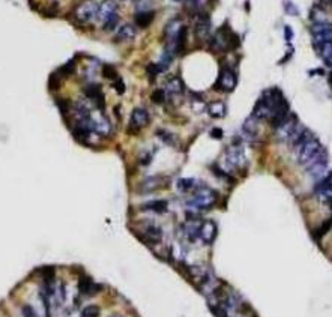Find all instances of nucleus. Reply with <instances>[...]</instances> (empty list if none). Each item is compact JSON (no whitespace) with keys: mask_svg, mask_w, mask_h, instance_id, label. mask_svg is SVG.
Returning a JSON list of instances; mask_svg holds the SVG:
<instances>
[{"mask_svg":"<svg viewBox=\"0 0 332 317\" xmlns=\"http://www.w3.org/2000/svg\"><path fill=\"white\" fill-rule=\"evenodd\" d=\"M196 37L199 39H207L209 33H211V20L206 14H199L196 19V26H194Z\"/></svg>","mask_w":332,"mask_h":317,"instance_id":"2eb2a0df","label":"nucleus"},{"mask_svg":"<svg viewBox=\"0 0 332 317\" xmlns=\"http://www.w3.org/2000/svg\"><path fill=\"white\" fill-rule=\"evenodd\" d=\"M207 113L214 119H222L227 114V107L222 101H214L207 105Z\"/></svg>","mask_w":332,"mask_h":317,"instance_id":"aec40b11","label":"nucleus"},{"mask_svg":"<svg viewBox=\"0 0 332 317\" xmlns=\"http://www.w3.org/2000/svg\"><path fill=\"white\" fill-rule=\"evenodd\" d=\"M101 308L98 305H87L81 310V317H99Z\"/></svg>","mask_w":332,"mask_h":317,"instance_id":"c756f323","label":"nucleus"},{"mask_svg":"<svg viewBox=\"0 0 332 317\" xmlns=\"http://www.w3.org/2000/svg\"><path fill=\"white\" fill-rule=\"evenodd\" d=\"M217 199H218V196L212 188L200 186V188L194 189V194L189 199L188 205L199 210H206V209H211L217 203Z\"/></svg>","mask_w":332,"mask_h":317,"instance_id":"7ed1b4c3","label":"nucleus"},{"mask_svg":"<svg viewBox=\"0 0 332 317\" xmlns=\"http://www.w3.org/2000/svg\"><path fill=\"white\" fill-rule=\"evenodd\" d=\"M158 135L163 138V142H166V143H168V145H173V135H171L170 132L160 130V131H158Z\"/></svg>","mask_w":332,"mask_h":317,"instance_id":"f704fd0d","label":"nucleus"},{"mask_svg":"<svg viewBox=\"0 0 332 317\" xmlns=\"http://www.w3.org/2000/svg\"><path fill=\"white\" fill-rule=\"evenodd\" d=\"M200 225H202V221H197V220H191L188 221L184 227V235L185 238L189 241V242H196L199 239V235H200Z\"/></svg>","mask_w":332,"mask_h":317,"instance_id":"f3484780","label":"nucleus"},{"mask_svg":"<svg viewBox=\"0 0 332 317\" xmlns=\"http://www.w3.org/2000/svg\"><path fill=\"white\" fill-rule=\"evenodd\" d=\"M143 238L146 242L158 243L163 239V228L156 224H148L143 227Z\"/></svg>","mask_w":332,"mask_h":317,"instance_id":"dca6fc26","label":"nucleus"},{"mask_svg":"<svg viewBox=\"0 0 332 317\" xmlns=\"http://www.w3.org/2000/svg\"><path fill=\"white\" fill-rule=\"evenodd\" d=\"M302 130L301 123L298 120V117H296L295 114H289L279 125L275 128V134H277V138L279 140V142L283 143H293V140L296 138V135L299 134V131Z\"/></svg>","mask_w":332,"mask_h":317,"instance_id":"f03ea898","label":"nucleus"},{"mask_svg":"<svg viewBox=\"0 0 332 317\" xmlns=\"http://www.w3.org/2000/svg\"><path fill=\"white\" fill-rule=\"evenodd\" d=\"M170 254H171V259L178 260V261H182V260L185 259L186 251L184 250V246H182V245L174 243V245H171V248H170Z\"/></svg>","mask_w":332,"mask_h":317,"instance_id":"c85d7f7f","label":"nucleus"},{"mask_svg":"<svg viewBox=\"0 0 332 317\" xmlns=\"http://www.w3.org/2000/svg\"><path fill=\"white\" fill-rule=\"evenodd\" d=\"M238 86V75L233 69L230 68H221L220 75L217 78V83L214 86V89L220 92H233L235 87Z\"/></svg>","mask_w":332,"mask_h":317,"instance_id":"0eeeda50","label":"nucleus"},{"mask_svg":"<svg viewBox=\"0 0 332 317\" xmlns=\"http://www.w3.org/2000/svg\"><path fill=\"white\" fill-rule=\"evenodd\" d=\"M225 163L233 168H243L247 166V156L239 143H233L225 150Z\"/></svg>","mask_w":332,"mask_h":317,"instance_id":"9d476101","label":"nucleus"},{"mask_svg":"<svg viewBox=\"0 0 332 317\" xmlns=\"http://www.w3.org/2000/svg\"><path fill=\"white\" fill-rule=\"evenodd\" d=\"M314 50L317 51V55L322 57V60L332 55V42H322V44H314Z\"/></svg>","mask_w":332,"mask_h":317,"instance_id":"a878e982","label":"nucleus"},{"mask_svg":"<svg viewBox=\"0 0 332 317\" xmlns=\"http://www.w3.org/2000/svg\"><path fill=\"white\" fill-rule=\"evenodd\" d=\"M98 20L102 24L104 30H113L117 26L119 14H117V5L113 0H104L98 8Z\"/></svg>","mask_w":332,"mask_h":317,"instance_id":"39448f33","label":"nucleus"},{"mask_svg":"<svg viewBox=\"0 0 332 317\" xmlns=\"http://www.w3.org/2000/svg\"><path fill=\"white\" fill-rule=\"evenodd\" d=\"M113 86H114V89H116V92H117V93H120V95H122V93L125 92V84H124V81H122L120 78L114 80Z\"/></svg>","mask_w":332,"mask_h":317,"instance_id":"c9c22d12","label":"nucleus"},{"mask_svg":"<svg viewBox=\"0 0 332 317\" xmlns=\"http://www.w3.org/2000/svg\"><path fill=\"white\" fill-rule=\"evenodd\" d=\"M284 33H286V39H287V41H290V39L293 38V32H292L290 26H286V27H284Z\"/></svg>","mask_w":332,"mask_h":317,"instance_id":"58836bf2","label":"nucleus"},{"mask_svg":"<svg viewBox=\"0 0 332 317\" xmlns=\"http://www.w3.org/2000/svg\"><path fill=\"white\" fill-rule=\"evenodd\" d=\"M314 192L322 203L332 205V173L326 174L322 181H319Z\"/></svg>","mask_w":332,"mask_h":317,"instance_id":"f8f14e48","label":"nucleus"},{"mask_svg":"<svg viewBox=\"0 0 332 317\" xmlns=\"http://www.w3.org/2000/svg\"><path fill=\"white\" fill-rule=\"evenodd\" d=\"M217 238V224L212 220L207 221H202L200 225V235L199 239L204 243V245H211Z\"/></svg>","mask_w":332,"mask_h":317,"instance_id":"ddd939ff","label":"nucleus"},{"mask_svg":"<svg viewBox=\"0 0 332 317\" xmlns=\"http://www.w3.org/2000/svg\"><path fill=\"white\" fill-rule=\"evenodd\" d=\"M163 184V179L160 176H153V178H148L145 179L142 184H140V192H152L155 189H158Z\"/></svg>","mask_w":332,"mask_h":317,"instance_id":"4be33fe9","label":"nucleus"},{"mask_svg":"<svg viewBox=\"0 0 332 317\" xmlns=\"http://www.w3.org/2000/svg\"><path fill=\"white\" fill-rule=\"evenodd\" d=\"M292 146L295 149L296 163L304 167L308 166L313 160H316V158L325 150L322 143L319 142V138L311 131H308L307 128H302L299 131V134L293 140Z\"/></svg>","mask_w":332,"mask_h":317,"instance_id":"f257e3e1","label":"nucleus"},{"mask_svg":"<svg viewBox=\"0 0 332 317\" xmlns=\"http://www.w3.org/2000/svg\"><path fill=\"white\" fill-rule=\"evenodd\" d=\"M322 42H332V29L313 35V44H322Z\"/></svg>","mask_w":332,"mask_h":317,"instance_id":"393cba45","label":"nucleus"},{"mask_svg":"<svg viewBox=\"0 0 332 317\" xmlns=\"http://www.w3.org/2000/svg\"><path fill=\"white\" fill-rule=\"evenodd\" d=\"M240 45L239 37L233 32L225 30V26L221 27L211 39V47L217 51H227V50H235Z\"/></svg>","mask_w":332,"mask_h":317,"instance_id":"20e7f679","label":"nucleus"},{"mask_svg":"<svg viewBox=\"0 0 332 317\" xmlns=\"http://www.w3.org/2000/svg\"><path fill=\"white\" fill-rule=\"evenodd\" d=\"M155 19V12L153 11H142L135 15V24L140 27H149Z\"/></svg>","mask_w":332,"mask_h":317,"instance_id":"5701e85b","label":"nucleus"},{"mask_svg":"<svg viewBox=\"0 0 332 317\" xmlns=\"http://www.w3.org/2000/svg\"><path fill=\"white\" fill-rule=\"evenodd\" d=\"M185 91V86L184 81L179 77H170L166 81V87H164V92L167 95V98H178L182 96Z\"/></svg>","mask_w":332,"mask_h":317,"instance_id":"4468645a","label":"nucleus"},{"mask_svg":"<svg viewBox=\"0 0 332 317\" xmlns=\"http://www.w3.org/2000/svg\"><path fill=\"white\" fill-rule=\"evenodd\" d=\"M307 174L310 178H313L314 181H322L326 176V170H328V155L323 150L316 160H313L308 166H305Z\"/></svg>","mask_w":332,"mask_h":317,"instance_id":"1a4fd4ad","label":"nucleus"},{"mask_svg":"<svg viewBox=\"0 0 332 317\" xmlns=\"http://www.w3.org/2000/svg\"><path fill=\"white\" fill-rule=\"evenodd\" d=\"M104 75H106L107 78H110V80H117V78H119V77H117V73L114 71V69H113L111 66L104 68Z\"/></svg>","mask_w":332,"mask_h":317,"instance_id":"72a5a7b5","label":"nucleus"},{"mask_svg":"<svg viewBox=\"0 0 332 317\" xmlns=\"http://www.w3.org/2000/svg\"><path fill=\"white\" fill-rule=\"evenodd\" d=\"M332 228V218L326 220L323 224H320L317 228H316V232H314V238H316V241H320L329 230Z\"/></svg>","mask_w":332,"mask_h":317,"instance_id":"bb28decb","label":"nucleus"},{"mask_svg":"<svg viewBox=\"0 0 332 317\" xmlns=\"http://www.w3.org/2000/svg\"><path fill=\"white\" fill-rule=\"evenodd\" d=\"M329 83H331V86H332V73H331V75H329Z\"/></svg>","mask_w":332,"mask_h":317,"instance_id":"a19ab883","label":"nucleus"},{"mask_svg":"<svg viewBox=\"0 0 332 317\" xmlns=\"http://www.w3.org/2000/svg\"><path fill=\"white\" fill-rule=\"evenodd\" d=\"M98 8L99 5L92 2V0H87V2H83L81 5L77 6V9L74 11V17L75 20L81 24L91 23L95 19H98Z\"/></svg>","mask_w":332,"mask_h":317,"instance_id":"6e6552de","label":"nucleus"},{"mask_svg":"<svg viewBox=\"0 0 332 317\" xmlns=\"http://www.w3.org/2000/svg\"><path fill=\"white\" fill-rule=\"evenodd\" d=\"M150 98H152V101L155 104H164L166 99H167V95H166L164 89H156V91H153V93H152Z\"/></svg>","mask_w":332,"mask_h":317,"instance_id":"7c9ffc66","label":"nucleus"},{"mask_svg":"<svg viewBox=\"0 0 332 317\" xmlns=\"http://www.w3.org/2000/svg\"><path fill=\"white\" fill-rule=\"evenodd\" d=\"M149 122H150L149 112L143 107H135L129 117V132H138L140 130L146 128Z\"/></svg>","mask_w":332,"mask_h":317,"instance_id":"9b49d317","label":"nucleus"},{"mask_svg":"<svg viewBox=\"0 0 332 317\" xmlns=\"http://www.w3.org/2000/svg\"><path fill=\"white\" fill-rule=\"evenodd\" d=\"M196 179L193 178H181L176 181V189L179 192H189V191H194L196 189Z\"/></svg>","mask_w":332,"mask_h":317,"instance_id":"b1692460","label":"nucleus"},{"mask_svg":"<svg viewBox=\"0 0 332 317\" xmlns=\"http://www.w3.org/2000/svg\"><path fill=\"white\" fill-rule=\"evenodd\" d=\"M323 62H325V65H326L328 68H331V69H332V55H331V56H328V57H325V59H323Z\"/></svg>","mask_w":332,"mask_h":317,"instance_id":"ea45409f","label":"nucleus"},{"mask_svg":"<svg viewBox=\"0 0 332 317\" xmlns=\"http://www.w3.org/2000/svg\"><path fill=\"white\" fill-rule=\"evenodd\" d=\"M143 210H146V212H153V214H164L167 212L168 209V203L166 200H152V202H148L142 206Z\"/></svg>","mask_w":332,"mask_h":317,"instance_id":"6ab92c4d","label":"nucleus"},{"mask_svg":"<svg viewBox=\"0 0 332 317\" xmlns=\"http://www.w3.org/2000/svg\"><path fill=\"white\" fill-rule=\"evenodd\" d=\"M95 290V284L92 283V280L91 278H81L80 280V292L87 295V296H92Z\"/></svg>","mask_w":332,"mask_h":317,"instance_id":"cd10ccee","label":"nucleus"},{"mask_svg":"<svg viewBox=\"0 0 332 317\" xmlns=\"http://www.w3.org/2000/svg\"><path fill=\"white\" fill-rule=\"evenodd\" d=\"M87 127L91 128L92 132H95L99 137H109L111 134V123L109 117L104 114L102 110H92L91 119L87 122Z\"/></svg>","mask_w":332,"mask_h":317,"instance_id":"423d86ee","label":"nucleus"},{"mask_svg":"<svg viewBox=\"0 0 332 317\" xmlns=\"http://www.w3.org/2000/svg\"><path fill=\"white\" fill-rule=\"evenodd\" d=\"M135 27L132 24H124L120 26L117 33H116V41H120V42H128V41H132L135 38Z\"/></svg>","mask_w":332,"mask_h":317,"instance_id":"a211bd4d","label":"nucleus"},{"mask_svg":"<svg viewBox=\"0 0 332 317\" xmlns=\"http://www.w3.org/2000/svg\"><path fill=\"white\" fill-rule=\"evenodd\" d=\"M211 137H214V138H217V140H221V138H222V131H221L220 128H214V130L211 131Z\"/></svg>","mask_w":332,"mask_h":317,"instance_id":"4c0bfd02","label":"nucleus"},{"mask_svg":"<svg viewBox=\"0 0 332 317\" xmlns=\"http://www.w3.org/2000/svg\"><path fill=\"white\" fill-rule=\"evenodd\" d=\"M209 2H211V0H189L191 6H193V9H196V11H202Z\"/></svg>","mask_w":332,"mask_h":317,"instance_id":"2f4dec72","label":"nucleus"},{"mask_svg":"<svg viewBox=\"0 0 332 317\" xmlns=\"http://www.w3.org/2000/svg\"><path fill=\"white\" fill-rule=\"evenodd\" d=\"M152 161V155L150 153H143V156L142 158H140V164H142V166H148L149 163Z\"/></svg>","mask_w":332,"mask_h":317,"instance_id":"e433bc0d","label":"nucleus"},{"mask_svg":"<svg viewBox=\"0 0 332 317\" xmlns=\"http://www.w3.org/2000/svg\"><path fill=\"white\" fill-rule=\"evenodd\" d=\"M21 313H23V317H38L37 311H35L30 305H23Z\"/></svg>","mask_w":332,"mask_h":317,"instance_id":"473e14b6","label":"nucleus"},{"mask_svg":"<svg viewBox=\"0 0 332 317\" xmlns=\"http://www.w3.org/2000/svg\"><path fill=\"white\" fill-rule=\"evenodd\" d=\"M243 134H245L248 138L254 140L258 134V120L254 116H250L245 122H243Z\"/></svg>","mask_w":332,"mask_h":317,"instance_id":"412c9836","label":"nucleus"}]
</instances>
